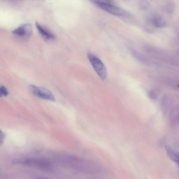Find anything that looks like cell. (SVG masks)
<instances>
[{"mask_svg": "<svg viewBox=\"0 0 179 179\" xmlns=\"http://www.w3.org/2000/svg\"><path fill=\"white\" fill-rule=\"evenodd\" d=\"M30 89L36 96L47 100L52 101H55V98L52 92L46 88L31 86H30Z\"/></svg>", "mask_w": 179, "mask_h": 179, "instance_id": "4", "label": "cell"}, {"mask_svg": "<svg viewBox=\"0 0 179 179\" xmlns=\"http://www.w3.org/2000/svg\"><path fill=\"white\" fill-rule=\"evenodd\" d=\"M88 60L93 68L101 80H104L107 77V69L102 61L93 55L89 54L88 55Z\"/></svg>", "mask_w": 179, "mask_h": 179, "instance_id": "2", "label": "cell"}, {"mask_svg": "<svg viewBox=\"0 0 179 179\" xmlns=\"http://www.w3.org/2000/svg\"><path fill=\"white\" fill-rule=\"evenodd\" d=\"M152 24L156 27L162 28L165 27L166 23L164 20L159 17H155L152 20Z\"/></svg>", "mask_w": 179, "mask_h": 179, "instance_id": "8", "label": "cell"}, {"mask_svg": "<svg viewBox=\"0 0 179 179\" xmlns=\"http://www.w3.org/2000/svg\"><path fill=\"white\" fill-rule=\"evenodd\" d=\"M12 163L14 164L25 165L41 169H48L51 167L50 162L46 160L33 158H20L14 160Z\"/></svg>", "mask_w": 179, "mask_h": 179, "instance_id": "1", "label": "cell"}, {"mask_svg": "<svg viewBox=\"0 0 179 179\" xmlns=\"http://www.w3.org/2000/svg\"><path fill=\"white\" fill-rule=\"evenodd\" d=\"M32 33V27L31 24H22L13 31L14 35L22 37H29Z\"/></svg>", "mask_w": 179, "mask_h": 179, "instance_id": "5", "label": "cell"}, {"mask_svg": "<svg viewBox=\"0 0 179 179\" xmlns=\"http://www.w3.org/2000/svg\"><path fill=\"white\" fill-rule=\"evenodd\" d=\"M4 137H5V135H4V134L1 131V140H1V144L2 143H3L4 140Z\"/></svg>", "mask_w": 179, "mask_h": 179, "instance_id": "11", "label": "cell"}, {"mask_svg": "<svg viewBox=\"0 0 179 179\" xmlns=\"http://www.w3.org/2000/svg\"><path fill=\"white\" fill-rule=\"evenodd\" d=\"M149 97L151 99H154L156 98V95L153 92H150L149 94Z\"/></svg>", "mask_w": 179, "mask_h": 179, "instance_id": "10", "label": "cell"}, {"mask_svg": "<svg viewBox=\"0 0 179 179\" xmlns=\"http://www.w3.org/2000/svg\"><path fill=\"white\" fill-rule=\"evenodd\" d=\"M95 3L102 10L115 16L125 17L127 14V12L122 9L110 3L100 1H96Z\"/></svg>", "mask_w": 179, "mask_h": 179, "instance_id": "3", "label": "cell"}, {"mask_svg": "<svg viewBox=\"0 0 179 179\" xmlns=\"http://www.w3.org/2000/svg\"><path fill=\"white\" fill-rule=\"evenodd\" d=\"M167 152L170 159L175 163L178 164L179 166V153L170 147H166Z\"/></svg>", "mask_w": 179, "mask_h": 179, "instance_id": "7", "label": "cell"}, {"mask_svg": "<svg viewBox=\"0 0 179 179\" xmlns=\"http://www.w3.org/2000/svg\"><path fill=\"white\" fill-rule=\"evenodd\" d=\"M0 94L1 96H6L8 95V92L6 88L4 86H1L0 88Z\"/></svg>", "mask_w": 179, "mask_h": 179, "instance_id": "9", "label": "cell"}, {"mask_svg": "<svg viewBox=\"0 0 179 179\" xmlns=\"http://www.w3.org/2000/svg\"><path fill=\"white\" fill-rule=\"evenodd\" d=\"M37 179H46V178H37Z\"/></svg>", "mask_w": 179, "mask_h": 179, "instance_id": "12", "label": "cell"}, {"mask_svg": "<svg viewBox=\"0 0 179 179\" xmlns=\"http://www.w3.org/2000/svg\"><path fill=\"white\" fill-rule=\"evenodd\" d=\"M36 26L40 34L42 36L43 38L47 40H53L55 38V36L52 33L42 26L40 25L38 22L36 23Z\"/></svg>", "mask_w": 179, "mask_h": 179, "instance_id": "6", "label": "cell"}]
</instances>
